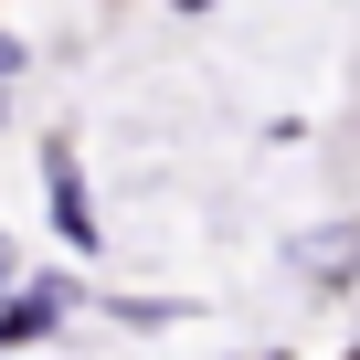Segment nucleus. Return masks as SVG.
Wrapping results in <instances>:
<instances>
[{
	"label": "nucleus",
	"mask_w": 360,
	"mask_h": 360,
	"mask_svg": "<svg viewBox=\"0 0 360 360\" xmlns=\"http://www.w3.org/2000/svg\"><path fill=\"white\" fill-rule=\"evenodd\" d=\"M43 191H53V233H64L75 255H96L106 233H96V202H85V169H75V148H64V138H43Z\"/></svg>",
	"instance_id": "f257e3e1"
},
{
	"label": "nucleus",
	"mask_w": 360,
	"mask_h": 360,
	"mask_svg": "<svg viewBox=\"0 0 360 360\" xmlns=\"http://www.w3.org/2000/svg\"><path fill=\"white\" fill-rule=\"evenodd\" d=\"M64 307H75V286H64V276H43V286H22L11 307H0V349H22V339H43V328H53Z\"/></svg>",
	"instance_id": "f03ea898"
},
{
	"label": "nucleus",
	"mask_w": 360,
	"mask_h": 360,
	"mask_svg": "<svg viewBox=\"0 0 360 360\" xmlns=\"http://www.w3.org/2000/svg\"><path fill=\"white\" fill-rule=\"evenodd\" d=\"M22 64H32V53H22V32H0V85H11Z\"/></svg>",
	"instance_id": "7ed1b4c3"
}]
</instances>
